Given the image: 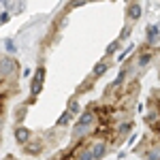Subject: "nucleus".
Segmentation results:
<instances>
[{
    "instance_id": "12",
    "label": "nucleus",
    "mask_w": 160,
    "mask_h": 160,
    "mask_svg": "<svg viewBox=\"0 0 160 160\" xmlns=\"http://www.w3.org/2000/svg\"><path fill=\"white\" fill-rule=\"evenodd\" d=\"M4 49H7V56H11V58H13V53L17 51L15 41H13V38H7V41H4Z\"/></svg>"
},
{
    "instance_id": "5",
    "label": "nucleus",
    "mask_w": 160,
    "mask_h": 160,
    "mask_svg": "<svg viewBox=\"0 0 160 160\" xmlns=\"http://www.w3.org/2000/svg\"><path fill=\"white\" fill-rule=\"evenodd\" d=\"M141 13H143V7H141L139 2H130V4L126 7V19H128V22H137V19L141 17Z\"/></svg>"
},
{
    "instance_id": "11",
    "label": "nucleus",
    "mask_w": 160,
    "mask_h": 160,
    "mask_svg": "<svg viewBox=\"0 0 160 160\" xmlns=\"http://www.w3.org/2000/svg\"><path fill=\"white\" fill-rule=\"evenodd\" d=\"M68 113H71V115H81V107H79V102H77V100H71V102H68Z\"/></svg>"
},
{
    "instance_id": "6",
    "label": "nucleus",
    "mask_w": 160,
    "mask_h": 160,
    "mask_svg": "<svg viewBox=\"0 0 160 160\" xmlns=\"http://www.w3.org/2000/svg\"><path fill=\"white\" fill-rule=\"evenodd\" d=\"M30 139H32V132H30L28 128H24V126H15V141H17L19 145H26Z\"/></svg>"
},
{
    "instance_id": "10",
    "label": "nucleus",
    "mask_w": 160,
    "mask_h": 160,
    "mask_svg": "<svg viewBox=\"0 0 160 160\" xmlns=\"http://www.w3.org/2000/svg\"><path fill=\"white\" fill-rule=\"evenodd\" d=\"M107 68H109V62L107 60H100L94 68H92V79H98V77H102V75L107 73Z\"/></svg>"
},
{
    "instance_id": "14",
    "label": "nucleus",
    "mask_w": 160,
    "mask_h": 160,
    "mask_svg": "<svg viewBox=\"0 0 160 160\" xmlns=\"http://www.w3.org/2000/svg\"><path fill=\"white\" fill-rule=\"evenodd\" d=\"M9 19H11V13H9V11H2V13H0V24L9 22Z\"/></svg>"
},
{
    "instance_id": "2",
    "label": "nucleus",
    "mask_w": 160,
    "mask_h": 160,
    "mask_svg": "<svg viewBox=\"0 0 160 160\" xmlns=\"http://www.w3.org/2000/svg\"><path fill=\"white\" fill-rule=\"evenodd\" d=\"M88 149H90V154H92V158L94 160H102L105 158V154L109 152V141L105 139V137H94V139H88L86 141Z\"/></svg>"
},
{
    "instance_id": "7",
    "label": "nucleus",
    "mask_w": 160,
    "mask_h": 160,
    "mask_svg": "<svg viewBox=\"0 0 160 160\" xmlns=\"http://www.w3.org/2000/svg\"><path fill=\"white\" fill-rule=\"evenodd\" d=\"M41 149H43V139L41 137H32L24 145V152H28V154H38Z\"/></svg>"
},
{
    "instance_id": "8",
    "label": "nucleus",
    "mask_w": 160,
    "mask_h": 160,
    "mask_svg": "<svg viewBox=\"0 0 160 160\" xmlns=\"http://www.w3.org/2000/svg\"><path fill=\"white\" fill-rule=\"evenodd\" d=\"M149 60H152V51L145 49V51H141V53H137V58H135V64H137V68L141 71L143 66H148Z\"/></svg>"
},
{
    "instance_id": "13",
    "label": "nucleus",
    "mask_w": 160,
    "mask_h": 160,
    "mask_svg": "<svg viewBox=\"0 0 160 160\" xmlns=\"http://www.w3.org/2000/svg\"><path fill=\"white\" fill-rule=\"evenodd\" d=\"M71 118H73V115H71L68 111H64V113H62L60 118H58V124H56V126H60V128H64V126H68V120H71Z\"/></svg>"
},
{
    "instance_id": "4",
    "label": "nucleus",
    "mask_w": 160,
    "mask_h": 160,
    "mask_svg": "<svg viewBox=\"0 0 160 160\" xmlns=\"http://www.w3.org/2000/svg\"><path fill=\"white\" fill-rule=\"evenodd\" d=\"M43 81H45V68L43 66H38L34 77H32V83H30V98L34 100L38 96V92L43 90Z\"/></svg>"
},
{
    "instance_id": "1",
    "label": "nucleus",
    "mask_w": 160,
    "mask_h": 160,
    "mask_svg": "<svg viewBox=\"0 0 160 160\" xmlns=\"http://www.w3.org/2000/svg\"><path fill=\"white\" fill-rule=\"evenodd\" d=\"M17 75H19V64L15 62V58L2 56V58H0V81L15 83V81H17Z\"/></svg>"
},
{
    "instance_id": "9",
    "label": "nucleus",
    "mask_w": 160,
    "mask_h": 160,
    "mask_svg": "<svg viewBox=\"0 0 160 160\" xmlns=\"http://www.w3.org/2000/svg\"><path fill=\"white\" fill-rule=\"evenodd\" d=\"M158 41H160V30L156 26H149L148 28V45L154 47V45H158Z\"/></svg>"
},
{
    "instance_id": "3",
    "label": "nucleus",
    "mask_w": 160,
    "mask_h": 160,
    "mask_svg": "<svg viewBox=\"0 0 160 160\" xmlns=\"http://www.w3.org/2000/svg\"><path fill=\"white\" fill-rule=\"evenodd\" d=\"M143 148V160H160V139H152L145 145L141 143Z\"/></svg>"
},
{
    "instance_id": "16",
    "label": "nucleus",
    "mask_w": 160,
    "mask_h": 160,
    "mask_svg": "<svg viewBox=\"0 0 160 160\" xmlns=\"http://www.w3.org/2000/svg\"><path fill=\"white\" fill-rule=\"evenodd\" d=\"M128 34H130V28H124V30H122V37H120V41L128 38Z\"/></svg>"
},
{
    "instance_id": "15",
    "label": "nucleus",
    "mask_w": 160,
    "mask_h": 160,
    "mask_svg": "<svg viewBox=\"0 0 160 160\" xmlns=\"http://www.w3.org/2000/svg\"><path fill=\"white\" fill-rule=\"evenodd\" d=\"M118 47H120V41H115V43H111L109 47H107V53H109V56H111V53H113V51L118 49Z\"/></svg>"
}]
</instances>
